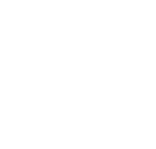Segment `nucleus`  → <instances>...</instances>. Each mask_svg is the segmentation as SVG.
<instances>
[]
</instances>
